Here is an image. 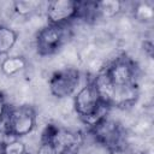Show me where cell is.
Masks as SVG:
<instances>
[{"mask_svg":"<svg viewBox=\"0 0 154 154\" xmlns=\"http://www.w3.org/2000/svg\"><path fill=\"white\" fill-rule=\"evenodd\" d=\"M72 105L76 114L88 129L106 118L111 109L105 102H102L93 79H89L73 94Z\"/></svg>","mask_w":154,"mask_h":154,"instance_id":"6da1fadb","label":"cell"},{"mask_svg":"<svg viewBox=\"0 0 154 154\" xmlns=\"http://www.w3.org/2000/svg\"><path fill=\"white\" fill-rule=\"evenodd\" d=\"M102 72L114 88L138 87L137 65L126 54H122L117 57Z\"/></svg>","mask_w":154,"mask_h":154,"instance_id":"5b68a950","label":"cell"},{"mask_svg":"<svg viewBox=\"0 0 154 154\" xmlns=\"http://www.w3.org/2000/svg\"><path fill=\"white\" fill-rule=\"evenodd\" d=\"M0 154H2V153H1V152H0Z\"/></svg>","mask_w":154,"mask_h":154,"instance_id":"2e32d148","label":"cell"},{"mask_svg":"<svg viewBox=\"0 0 154 154\" xmlns=\"http://www.w3.org/2000/svg\"><path fill=\"white\" fill-rule=\"evenodd\" d=\"M40 7V2L37 1H16L13 4L14 12L19 16H30Z\"/></svg>","mask_w":154,"mask_h":154,"instance_id":"4fadbf2b","label":"cell"},{"mask_svg":"<svg viewBox=\"0 0 154 154\" xmlns=\"http://www.w3.org/2000/svg\"><path fill=\"white\" fill-rule=\"evenodd\" d=\"M28 66V61L22 55H12L5 58L0 64V70L2 75L7 77H12L22 71H24Z\"/></svg>","mask_w":154,"mask_h":154,"instance_id":"9c48e42d","label":"cell"},{"mask_svg":"<svg viewBox=\"0 0 154 154\" xmlns=\"http://www.w3.org/2000/svg\"><path fill=\"white\" fill-rule=\"evenodd\" d=\"M123 4L119 1H96L99 17H113L122 11Z\"/></svg>","mask_w":154,"mask_h":154,"instance_id":"8fae6325","label":"cell"},{"mask_svg":"<svg viewBox=\"0 0 154 154\" xmlns=\"http://www.w3.org/2000/svg\"><path fill=\"white\" fill-rule=\"evenodd\" d=\"M37 123L36 109L30 105L10 106L2 123V131L13 137L20 138L31 134Z\"/></svg>","mask_w":154,"mask_h":154,"instance_id":"7a4b0ae2","label":"cell"},{"mask_svg":"<svg viewBox=\"0 0 154 154\" xmlns=\"http://www.w3.org/2000/svg\"><path fill=\"white\" fill-rule=\"evenodd\" d=\"M0 152L2 154H26V146L19 138H12L0 144Z\"/></svg>","mask_w":154,"mask_h":154,"instance_id":"7c38bea8","label":"cell"},{"mask_svg":"<svg viewBox=\"0 0 154 154\" xmlns=\"http://www.w3.org/2000/svg\"><path fill=\"white\" fill-rule=\"evenodd\" d=\"M135 17L140 20L148 22L153 18V6L149 2H140L135 7Z\"/></svg>","mask_w":154,"mask_h":154,"instance_id":"5bb4252c","label":"cell"},{"mask_svg":"<svg viewBox=\"0 0 154 154\" xmlns=\"http://www.w3.org/2000/svg\"><path fill=\"white\" fill-rule=\"evenodd\" d=\"M18 41V32L4 24H0V55L11 52Z\"/></svg>","mask_w":154,"mask_h":154,"instance_id":"30bf717a","label":"cell"},{"mask_svg":"<svg viewBox=\"0 0 154 154\" xmlns=\"http://www.w3.org/2000/svg\"><path fill=\"white\" fill-rule=\"evenodd\" d=\"M72 35L71 24H47L36 35V51L42 57L55 54L72 38Z\"/></svg>","mask_w":154,"mask_h":154,"instance_id":"277c9868","label":"cell"},{"mask_svg":"<svg viewBox=\"0 0 154 154\" xmlns=\"http://www.w3.org/2000/svg\"><path fill=\"white\" fill-rule=\"evenodd\" d=\"M8 108H10V106L7 103L6 96H5V94L2 91H0V125H1V123H2V120L5 118V116H6V113L8 111Z\"/></svg>","mask_w":154,"mask_h":154,"instance_id":"9a60e30c","label":"cell"},{"mask_svg":"<svg viewBox=\"0 0 154 154\" xmlns=\"http://www.w3.org/2000/svg\"><path fill=\"white\" fill-rule=\"evenodd\" d=\"M89 132L99 144L109 152H120L125 144V131L123 126L108 116L93 128H89Z\"/></svg>","mask_w":154,"mask_h":154,"instance_id":"8992f818","label":"cell"},{"mask_svg":"<svg viewBox=\"0 0 154 154\" xmlns=\"http://www.w3.org/2000/svg\"><path fill=\"white\" fill-rule=\"evenodd\" d=\"M81 82V72L75 67H64L52 73L48 88L57 99H66L73 95Z\"/></svg>","mask_w":154,"mask_h":154,"instance_id":"52a82bcc","label":"cell"},{"mask_svg":"<svg viewBox=\"0 0 154 154\" xmlns=\"http://www.w3.org/2000/svg\"><path fill=\"white\" fill-rule=\"evenodd\" d=\"M47 24H71L78 18V1L54 0L46 7Z\"/></svg>","mask_w":154,"mask_h":154,"instance_id":"ba28073f","label":"cell"},{"mask_svg":"<svg viewBox=\"0 0 154 154\" xmlns=\"http://www.w3.org/2000/svg\"><path fill=\"white\" fill-rule=\"evenodd\" d=\"M78 144V135L49 124L45 128L37 154H70Z\"/></svg>","mask_w":154,"mask_h":154,"instance_id":"3957f363","label":"cell"}]
</instances>
